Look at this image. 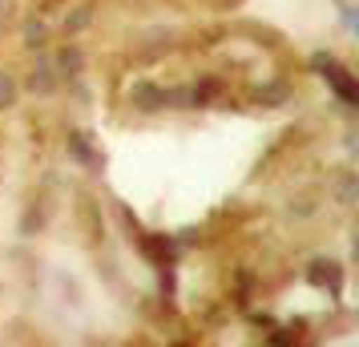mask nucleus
Masks as SVG:
<instances>
[{"mask_svg":"<svg viewBox=\"0 0 359 347\" xmlns=\"http://www.w3.org/2000/svg\"><path fill=\"white\" fill-rule=\"evenodd\" d=\"M133 105H137V109H146V114H154V109H162L165 105V89H158V85H133Z\"/></svg>","mask_w":359,"mask_h":347,"instance_id":"1","label":"nucleus"},{"mask_svg":"<svg viewBox=\"0 0 359 347\" xmlns=\"http://www.w3.org/2000/svg\"><path fill=\"white\" fill-rule=\"evenodd\" d=\"M53 73H57V69H53L49 61H41V65L33 69V77H29V89H33V93H53V89H57V77H53Z\"/></svg>","mask_w":359,"mask_h":347,"instance_id":"2","label":"nucleus"},{"mask_svg":"<svg viewBox=\"0 0 359 347\" xmlns=\"http://www.w3.org/2000/svg\"><path fill=\"white\" fill-rule=\"evenodd\" d=\"M69 154H73L77 162H89V165H97V154L89 149V133H73V137H69Z\"/></svg>","mask_w":359,"mask_h":347,"instance_id":"3","label":"nucleus"},{"mask_svg":"<svg viewBox=\"0 0 359 347\" xmlns=\"http://www.w3.org/2000/svg\"><path fill=\"white\" fill-rule=\"evenodd\" d=\"M311 279L319 283H331V291H339V271H335V263H315V271H311Z\"/></svg>","mask_w":359,"mask_h":347,"instance_id":"4","label":"nucleus"},{"mask_svg":"<svg viewBox=\"0 0 359 347\" xmlns=\"http://www.w3.org/2000/svg\"><path fill=\"white\" fill-rule=\"evenodd\" d=\"M57 69H61V77H77V69H81V53L77 49H61Z\"/></svg>","mask_w":359,"mask_h":347,"instance_id":"5","label":"nucleus"},{"mask_svg":"<svg viewBox=\"0 0 359 347\" xmlns=\"http://www.w3.org/2000/svg\"><path fill=\"white\" fill-rule=\"evenodd\" d=\"M17 105V81L13 73H0V109H13Z\"/></svg>","mask_w":359,"mask_h":347,"instance_id":"6","label":"nucleus"},{"mask_svg":"<svg viewBox=\"0 0 359 347\" xmlns=\"http://www.w3.org/2000/svg\"><path fill=\"white\" fill-rule=\"evenodd\" d=\"M25 45H29V49H41V45H45V25H41V20H29V25H25Z\"/></svg>","mask_w":359,"mask_h":347,"instance_id":"7","label":"nucleus"},{"mask_svg":"<svg viewBox=\"0 0 359 347\" xmlns=\"http://www.w3.org/2000/svg\"><path fill=\"white\" fill-rule=\"evenodd\" d=\"M287 97V85H266V89H259V101H283Z\"/></svg>","mask_w":359,"mask_h":347,"instance_id":"8","label":"nucleus"},{"mask_svg":"<svg viewBox=\"0 0 359 347\" xmlns=\"http://www.w3.org/2000/svg\"><path fill=\"white\" fill-rule=\"evenodd\" d=\"M85 25H89V13H85V8H81L73 20H69V29H85Z\"/></svg>","mask_w":359,"mask_h":347,"instance_id":"9","label":"nucleus"}]
</instances>
